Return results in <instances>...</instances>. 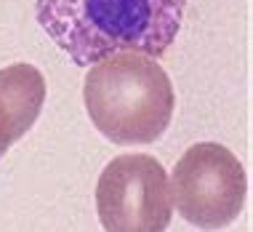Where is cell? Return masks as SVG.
<instances>
[{
  "mask_svg": "<svg viewBox=\"0 0 253 232\" xmlns=\"http://www.w3.org/2000/svg\"><path fill=\"white\" fill-rule=\"evenodd\" d=\"M187 0H38V22L78 67L120 51L160 59L179 38Z\"/></svg>",
  "mask_w": 253,
  "mask_h": 232,
  "instance_id": "cell-1",
  "label": "cell"
},
{
  "mask_svg": "<svg viewBox=\"0 0 253 232\" xmlns=\"http://www.w3.org/2000/svg\"><path fill=\"white\" fill-rule=\"evenodd\" d=\"M83 99L88 118L115 144H152L173 118L168 72L147 53L120 51L91 64Z\"/></svg>",
  "mask_w": 253,
  "mask_h": 232,
  "instance_id": "cell-2",
  "label": "cell"
},
{
  "mask_svg": "<svg viewBox=\"0 0 253 232\" xmlns=\"http://www.w3.org/2000/svg\"><path fill=\"white\" fill-rule=\"evenodd\" d=\"M170 197L184 222L197 230H221L245 206V168L216 141H200L179 158L170 174Z\"/></svg>",
  "mask_w": 253,
  "mask_h": 232,
  "instance_id": "cell-3",
  "label": "cell"
},
{
  "mask_svg": "<svg viewBox=\"0 0 253 232\" xmlns=\"http://www.w3.org/2000/svg\"><path fill=\"white\" fill-rule=\"evenodd\" d=\"M96 211L107 232H166L173 216L168 174L152 155H120L99 176Z\"/></svg>",
  "mask_w": 253,
  "mask_h": 232,
  "instance_id": "cell-4",
  "label": "cell"
},
{
  "mask_svg": "<svg viewBox=\"0 0 253 232\" xmlns=\"http://www.w3.org/2000/svg\"><path fill=\"white\" fill-rule=\"evenodd\" d=\"M45 104V78L35 64L0 70V158L35 126Z\"/></svg>",
  "mask_w": 253,
  "mask_h": 232,
  "instance_id": "cell-5",
  "label": "cell"
}]
</instances>
